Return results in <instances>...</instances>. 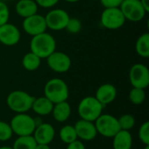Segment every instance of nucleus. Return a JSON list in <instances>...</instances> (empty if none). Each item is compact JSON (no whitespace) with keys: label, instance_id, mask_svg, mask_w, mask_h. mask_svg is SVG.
<instances>
[{"label":"nucleus","instance_id":"f8f14e48","mask_svg":"<svg viewBox=\"0 0 149 149\" xmlns=\"http://www.w3.org/2000/svg\"><path fill=\"white\" fill-rule=\"evenodd\" d=\"M22 26L25 33L31 37L45 32L47 30L45 16L38 13L24 18Z\"/></svg>","mask_w":149,"mask_h":149},{"label":"nucleus","instance_id":"c85d7f7f","mask_svg":"<svg viewBox=\"0 0 149 149\" xmlns=\"http://www.w3.org/2000/svg\"><path fill=\"white\" fill-rule=\"evenodd\" d=\"M81 29H82L81 21L76 17H70L65 26V30L71 34H77L81 31Z\"/></svg>","mask_w":149,"mask_h":149},{"label":"nucleus","instance_id":"cd10ccee","mask_svg":"<svg viewBox=\"0 0 149 149\" xmlns=\"http://www.w3.org/2000/svg\"><path fill=\"white\" fill-rule=\"evenodd\" d=\"M139 140L145 146H149V122L145 121L142 123L138 131Z\"/></svg>","mask_w":149,"mask_h":149},{"label":"nucleus","instance_id":"423d86ee","mask_svg":"<svg viewBox=\"0 0 149 149\" xmlns=\"http://www.w3.org/2000/svg\"><path fill=\"white\" fill-rule=\"evenodd\" d=\"M98 134L105 138H113L120 130L118 118L109 113H101L94 121Z\"/></svg>","mask_w":149,"mask_h":149},{"label":"nucleus","instance_id":"5701e85b","mask_svg":"<svg viewBox=\"0 0 149 149\" xmlns=\"http://www.w3.org/2000/svg\"><path fill=\"white\" fill-rule=\"evenodd\" d=\"M58 137H59L60 141L66 145L78 140L75 128L72 125L63 126L58 132Z\"/></svg>","mask_w":149,"mask_h":149},{"label":"nucleus","instance_id":"f704fd0d","mask_svg":"<svg viewBox=\"0 0 149 149\" xmlns=\"http://www.w3.org/2000/svg\"><path fill=\"white\" fill-rule=\"evenodd\" d=\"M35 149H51L50 148V145H45V144H38L37 143V146Z\"/></svg>","mask_w":149,"mask_h":149},{"label":"nucleus","instance_id":"39448f33","mask_svg":"<svg viewBox=\"0 0 149 149\" xmlns=\"http://www.w3.org/2000/svg\"><path fill=\"white\" fill-rule=\"evenodd\" d=\"M10 126L13 134L17 136H26L32 135L36 128V122L35 119L27 113H16V115L11 118Z\"/></svg>","mask_w":149,"mask_h":149},{"label":"nucleus","instance_id":"bb28decb","mask_svg":"<svg viewBox=\"0 0 149 149\" xmlns=\"http://www.w3.org/2000/svg\"><path fill=\"white\" fill-rule=\"evenodd\" d=\"M12 135L13 132L10 126V123L0 120V141H7L11 139Z\"/></svg>","mask_w":149,"mask_h":149},{"label":"nucleus","instance_id":"6e6552de","mask_svg":"<svg viewBox=\"0 0 149 149\" xmlns=\"http://www.w3.org/2000/svg\"><path fill=\"white\" fill-rule=\"evenodd\" d=\"M120 9L126 20L134 23L141 21L148 13L140 0H123Z\"/></svg>","mask_w":149,"mask_h":149},{"label":"nucleus","instance_id":"412c9836","mask_svg":"<svg viewBox=\"0 0 149 149\" xmlns=\"http://www.w3.org/2000/svg\"><path fill=\"white\" fill-rule=\"evenodd\" d=\"M41 65V58L31 51L24 55L22 58L23 67L29 72H34L39 68Z\"/></svg>","mask_w":149,"mask_h":149},{"label":"nucleus","instance_id":"2f4dec72","mask_svg":"<svg viewBox=\"0 0 149 149\" xmlns=\"http://www.w3.org/2000/svg\"><path fill=\"white\" fill-rule=\"evenodd\" d=\"M60 0H35L38 7L49 9L52 7H54Z\"/></svg>","mask_w":149,"mask_h":149},{"label":"nucleus","instance_id":"b1692460","mask_svg":"<svg viewBox=\"0 0 149 149\" xmlns=\"http://www.w3.org/2000/svg\"><path fill=\"white\" fill-rule=\"evenodd\" d=\"M37 146V142L34 140L32 135L26 136H17L15 140L12 149H35Z\"/></svg>","mask_w":149,"mask_h":149},{"label":"nucleus","instance_id":"4be33fe9","mask_svg":"<svg viewBox=\"0 0 149 149\" xmlns=\"http://www.w3.org/2000/svg\"><path fill=\"white\" fill-rule=\"evenodd\" d=\"M135 50L137 54L143 58H149V33L145 32L141 34L135 44Z\"/></svg>","mask_w":149,"mask_h":149},{"label":"nucleus","instance_id":"dca6fc26","mask_svg":"<svg viewBox=\"0 0 149 149\" xmlns=\"http://www.w3.org/2000/svg\"><path fill=\"white\" fill-rule=\"evenodd\" d=\"M94 97L105 107L115 100L117 97V89L110 83L102 84L96 90Z\"/></svg>","mask_w":149,"mask_h":149},{"label":"nucleus","instance_id":"4c0bfd02","mask_svg":"<svg viewBox=\"0 0 149 149\" xmlns=\"http://www.w3.org/2000/svg\"><path fill=\"white\" fill-rule=\"evenodd\" d=\"M144 149H149V146H145Z\"/></svg>","mask_w":149,"mask_h":149},{"label":"nucleus","instance_id":"0eeeda50","mask_svg":"<svg viewBox=\"0 0 149 149\" xmlns=\"http://www.w3.org/2000/svg\"><path fill=\"white\" fill-rule=\"evenodd\" d=\"M126 22V18L120 8H104L100 15V24L107 30H118Z\"/></svg>","mask_w":149,"mask_h":149},{"label":"nucleus","instance_id":"f257e3e1","mask_svg":"<svg viewBox=\"0 0 149 149\" xmlns=\"http://www.w3.org/2000/svg\"><path fill=\"white\" fill-rule=\"evenodd\" d=\"M57 44L55 38L50 34L43 32L41 34L31 37L30 42L31 52L39 57L41 59L46 58L53 52L56 51Z\"/></svg>","mask_w":149,"mask_h":149},{"label":"nucleus","instance_id":"c9c22d12","mask_svg":"<svg viewBox=\"0 0 149 149\" xmlns=\"http://www.w3.org/2000/svg\"><path fill=\"white\" fill-rule=\"evenodd\" d=\"M64 1H65V2H67V3H77V2H79V0H64Z\"/></svg>","mask_w":149,"mask_h":149},{"label":"nucleus","instance_id":"7c9ffc66","mask_svg":"<svg viewBox=\"0 0 149 149\" xmlns=\"http://www.w3.org/2000/svg\"><path fill=\"white\" fill-rule=\"evenodd\" d=\"M104 8H120L123 0H100Z\"/></svg>","mask_w":149,"mask_h":149},{"label":"nucleus","instance_id":"473e14b6","mask_svg":"<svg viewBox=\"0 0 149 149\" xmlns=\"http://www.w3.org/2000/svg\"><path fill=\"white\" fill-rule=\"evenodd\" d=\"M66 149H86L85 144L80 140H76L66 145Z\"/></svg>","mask_w":149,"mask_h":149},{"label":"nucleus","instance_id":"a211bd4d","mask_svg":"<svg viewBox=\"0 0 149 149\" xmlns=\"http://www.w3.org/2000/svg\"><path fill=\"white\" fill-rule=\"evenodd\" d=\"M53 105L54 104L45 96H41L38 98H34L31 110H32L38 116H46L52 113Z\"/></svg>","mask_w":149,"mask_h":149},{"label":"nucleus","instance_id":"4468645a","mask_svg":"<svg viewBox=\"0 0 149 149\" xmlns=\"http://www.w3.org/2000/svg\"><path fill=\"white\" fill-rule=\"evenodd\" d=\"M73 127L76 131L78 140H80L81 141H93L98 134L96 127L93 121L80 119L76 121Z\"/></svg>","mask_w":149,"mask_h":149},{"label":"nucleus","instance_id":"ea45409f","mask_svg":"<svg viewBox=\"0 0 149 149\" xmlns=\"http://www.w3.org/2000/svg\"><path fill=\"white\" fill-rule=\"evenodd\" d=\"M93 1H98V0H93Z\"/></svg>","mask_w":149,"mask_h":149},{"label":"nucleus","instance_id":"20e7f679","mask_svg":"<svg viewBox=\"0 0 149 149\" xmlns=\"http://www.w3.org/2000/svg\"><path fill=\"white\" fill-rule=\"evenodd\" d=\"M104 106L94 97L86 96L78 105V114L80 119L94 122L102 113Z\"/></svg>","mask_w":149,"mask_h":149},{"label":"nucleus","instance_id":"6ab92c4d","mask_svg":"<svg viewBox=\"0 0 149 149\" xmlns=\"http://www.w3.org/2000/svg\"><path fill=\"white\" fill-rule=\"evenodd\" d=\"M38 5L35 0H18L15 5L17 14L23 18L38 13Z\"/></svg>","mask_w":149,"mask_h":149},{"label":"nucleus","instance_id":"9b49d317","mask_svg":"<svg viewBox=\"0 0 149 149\" xmlns=\"http://www.w3.org/2000/svg\"><path fill=\"white\" fill-rule=\"evenodd\" d=\"M128 76L133 87L146 89L149 86V70L143 64H134L130 68Z\"/></svg>","mask_w":149,"mask_h":149},{"label":"nucleus","instance_id":"aec40b11","mask_svg":"<svg viewBox=\"0 0 149 149\" xmlns=\"http://www.w3.org/2000/svg\"><path fill=\"white\" fill-rule=\"evenodd\" d=\"M112 139L113 149H132L133 137L130 131L120 130Z\"/></svg>","mask_w":149,"mask_h":149},{"label":"nucleus","instance_id":"f3484780","mask_svg":"<svg viewBox=\"0 0 149 149\" xmlns=\"http://www.w3.org/2000/svg\"><path fill=\"white\" fill-rule=\"evenodd\" d=\"M51 114L52 115V118L55 121L64 123L68 120L72 114L71 106L67 102V100L56 103L53 105V108Z\"/></svg>","mask_w":149,"mask_h":149},{"label":"nucleus","instance_id":"72a5a7b5","mask_svg":"<svg viewBox=\"0 0 149 149\" xmlns=\"http://www.w3.org/2000/svg\"><path fill=\"white\" fill-rule=\"evenodd\" d=\"M140 2L141 3V4L143 5V7L145 8V10H147V12H149V0H140Z\"/></svg>","mask_w":149,"mask_h":149},{"label":"nucleus","instance_id":"58836bf2","mask_svg":"<svg viewBox=\"0 0 149 149\" xmlns=\"http://www.w3.org/2000/svg\"><path fill=\"white\" fill-rule=\"evenodd\" d=\"M9 1H14V0H9Z\"/></svg>","mask_w":149,"mask_h":149},{"label":"nucleus","instance_id":"f03ea898","mask_svg":"<svg viewBox=\"0 0 149 149\" xmlns=\"http://www.w3.org/2000/svg\"><path fill=\"white\" fill-rule=\"evenodd\" d=\"M44 96L53 104L67 100L69 97V88L66 82L58 78L49 79L44 87Z\"/></svg>","mask_w":149,"mask_h":149},{"label":"nucleus","instance_id":"1a4fd4ad","mask_svg":"<svg viewBox=\"0 0 149 149\" xmlns=\"http://www.w3.org/2000/svg\"><path fill=\"white\" fill-rule=\"evenodd\" d=\"M47 29L54 31H58L65 29V26L70 19L68 12L60 8L52 9L45 16Z\"/></svg>","mask_w":149,"mask_h":149},{"label":"nucleus","instance_id":"9d476101","mask_svg":"<svg viewBox=\"0 0 149 149\" xmlns=\"http://www.w3.org/2000/svg\"><path fill=\"white\" fill-rule=\"evenodd\" d=\"M46 62L48 67L57 73L67 72L72 66L71 58L63 52H53L46 58Z\"/></svg>","mask_w":149,"mask_h":149},{"label":"nucleus","instance_id":"7ed1b4c3","mask_svg":"<svg viewBox=\"0 0 149 149\" xmlns=\"http://www.w3.org/2000/svg\"><path fill=\"white\" fill-rule=\"evenodd\" d=\"M33 96L30 93L22 91L15 90L10 92L6 98V105L15 113H27L31 109V105L34 100Z\"/></svg>","mask_w":149,"mask_h":149},{"label":"nucleus","instance_id":"e433bc0d","mask_svg":"<svg viewBox=\"0 0 149 149\" xmlns=\"http://www.w3.org/2000/svg\"><path fill=\"white\" fill-rule=\"evenodd\" d=\"M0 149H12V148L8 147V146H3V147H0Z\"/></svg>","mask_w":149,"mask_h":149},{"label":"nucleus","instance_id":"ddd939ff","mask_svg":"<svg viewBox=\"0 0 149 149\" xmlns=\"http://www.w3.org/2000/svg\"><path fill=\"white\" fill-rule=\"evenodd\" d=\"M19 29L13 24L6 23L0 26V43L5 46H14L20 41Z\"/></svg>","mask_w":149,"mask_h":149},{"label":"nucleus","instance_id":"2eb2a0df","mask_svg":"<svg viewBox=\"0 0 149 149\" xmlns=\"http://www.w3.org/2000/svg\"><path fill=\"white\" fill-rule=\"evenodd\" d=\"M55 129L53 126L47 122H42L36 127L32 136L38 144L50 145L55 138Z\"/></svg>","mask_w":149,"mask_h":149},{"label":"nucleus","instance_id":"a878e982","mask_svg":"<svg viewBox=\"0 0 149 149\" xmlns=\"http://www.w3.org/2000/svg\"><path fill=\"white\" fill-rule=\"evenodd\" d=\"M118 122L120 130L131 131L135 126L136 120L134 115L130 113H125L121 115L120 118H118Z\"/></svg>","mask_w":149,"mask_h":149},{"label":"nucleus","instance_id":"c756f323","mask_svg":"<svg viewBox=\"0 0 149 149\" xmlns=\"http://www.w3.org/2000/svg\"><path fill=\"white\" fill-rule=\"evenodd\" d=\"M10 19V10L7 4L0 0V26L8 23Z\"/></svg>","mask_w":149,"mask_h":149},{"label":"nucleus","instance_id":"393cba45","mask_svg":"<svg viewBox=\"0 0 149 149\" xmlns=\"http://www.w3.org/2000/svg\"><path fill=\"white\" fill-rule=\"evenodd\" d=\"M128 98H129V100L131 101L132 104H134L135 106L141 105L146 100L145 89L133 87L129 92Z\"/></svg>","mask_w":149,"mask_h":149}]
</instances>
